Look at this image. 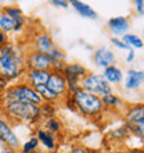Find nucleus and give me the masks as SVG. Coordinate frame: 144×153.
<instances>
[{"mask_svg":"<svg viewBox=\"0 0 144 153\" xmlns=\"http://www.w3.org/2000/svg\"><path fill=\"white\" fill-rule=\"evenodd\" d=\"M89 153H103L101 150H87Z\"/></svg>","mask_w":144,"mask_h":153,"instance_id":"e433bc0d","label":"nucleus"},{"mask_svg":"<svg viewBox=\"0 0 144 153\" xmlns=\"http://www.w3.org/2000/svg\"><path fill=\"white\" fill-rule=\"evenodd\" d=\"M87 74V68L79 63H67L62 70V75L67 81V86H68V93L76 92L80 88V81L84 78Z\"/></svg>","mask_w":144,"mask_h":153,"instance_id":"423d86ee","label":"nucleus"},{"mask_svg":"<svg viewBox=\"0 0 144 153\" xmlns=\"http://www.w3.org/2000/svg\"><path fill=\"white\" fill-rule=\"evenodd\" d=\"M0 143L14 150H17L21 146L20 138L12 129V124L6 120L1 114H0Z\"/></svg>","mask_w":144,"mask_h":153,"instance_id":"0eeeda50","label":"nucleus"},{"mask_svg":"<svg viewBox=\"0 0 144 153\" xmlns=\"http://www.w3.org/2000/svg\"><path fill=\"white\" fill-rule=\"evenodd\" d=\"M47 88L54 92L61 100H64L67 96H69L68 93V86H67V81H65L62 73L58 71H50V76L47 81Z\"/></svg>","mask_w":144,"mask_h":153,"instance_id":"9d476101","label":"nucleus"},{"mask_svg":"<svg viewBox=\"0 0 144 153\" xmlns=\"http://www.w3.org/2000/svg\"><path fill=\"white\" fill-rule=\"evenodd\" d=\"M125 43L128 45L129 49H143V39L136 33H125L123 36L120 38Z\"/></svg>","mask_w":144,"mask_h":153,"instance_id":"5701e85b","label":"nucleus"},{"mask_svg":"<svg viewBox=\"0 0 144 153\" xmlns=\"http://www.w3.org/2000/svg\"><path fill=\"white\" fill-rule=\"evenodd\" d=\"M8 43H10V42H8V36L4 32L0 31V48H3V46H6V45H8Z\"/></svg>","mask_w":144,"mask_h":153,"instance_id":"2f4dec72","label":"nucleus"},{"mask_svg":"<svg viewBox=\"0 0 144 153\" xmlns=\"http://www.w3.org/2000/svg\"><path fill=\"white\" fill-rule=\"evenodd\" d=\"M80 89L98 97H103L107 93L112 92V86L105 81L104 76L101 74L90 73V71H87L84 78L80 81Z\"/></svg>","mask_w":144,"mask_h":153,"instance_id":"39448f33","label":"nucleus"},{"mask_svg":"<svg viewBox=\"0 0 144 153\" xmlns=\"http://www.w3.org/2000/svg\"><path fill=\"white\" fill-rule=\"evenodd\" d=\"M33 89L37 92V95L40 96L42 102H44V103H54V105H56L57 102L61 100L56 93L51 92V91L47 88V85H37V86H33Z\"/></svg>","mask_w":144,"mask_h":153,"instance_id":"412c9836","label":"nucleus"},{"mask_svg":"<svg viewBox=\"0 0 144 153\" xmlns=\"http://www.w3.org/2000/svg\"><path fill=\"white\" fill-rule=\"evenodd\" d=\"M0 107H1V95H0Z\"/></svg>","mask_w":144,"mask_h":153,"instance_id":"4c0bfd02","label":"nucleus"},{"mask_svg":"<svg viewBox=\"0 0 144 153\" xmlns=\"http://www.w3.org/2000/svg\"><path fill=\"white\" fill-rule=\"evenodd\" d=\"M71 4L73 10H75L80 17H83V18H90V20H96L98 18V14L94 8H92V6H89L87 3H83V1H79V0H71L68 1Z\"/></svg>","mask_w":144,"mask_h":153,"instance_id":"6ab92c4d","label":"nucleus"},{"mask_svg":"<svg viewBox=\"0 0 144 153\" xmlns=\"http://www.w3.org/2000/svg\"><path fill=\"white\" fill-rule=\"evenodd\" d=\"M126 153H143V150H141V149H137V150H128Z\"/></svg>","mask_w":144,"mask_h":153,"instance_id":"c9c22d12","label":"nucleus"},{"mask_svg":"<svg viewBox=\"0 0 144 153\" xmlns=\"http://www.w3.org/2000/svg\"><path fill=\"white\" fill-rule=\"evenodd\" d=\"M1 153H18V152L14 149H10V148H4V149L1 150Z\"/></svg>","mask_w":144,"mask_h":153,"instance_id":"f704fd0d","label":"nucleus"},{"mask_svg":"<svg viewBox=\"0 0 144 153\" xmlns=\"http://www.w3.org/2000/svg\"><path fill=\"white\" fill-rule=\"evenodd\" d=\"M1 11L15 24L17 32H21L24 29L25 24H26V18H25L24 13L18 6H4V7H1Z\"/></svg>","mask_w":144,"mask_h":153,"instance_id":"ddd939ff","label":"nucleus"},{"mask_svg":"<svg viewBox=\"0 0 144 153\" xmlns=\"http://www.w3.org/2000/svg\"><path fill=\"white\" fill-rule=\"evenodd\" d=\"M37 148H39V141L37 138L33 135L25 142L24 145L21 146V153H32V152H37Z\"/></svg>","mask_w":144,"mask_h":153,"instance_id":"a878e982","label":"nucleus"},{"mask_svg":"<svg viewBox=\"0 0 144 153\" xmlns=\"http://www.w3.org/2000/svg\"><path fill=\"white\" fill-rule=\"evenodd\" d=\"M0 31L4 32L6 35H10V33H17V27L15 24L12 22L10 18H8L3 11H1V8H0Z\"/></svg>","mask_w":144,"mask_h":153,"instance_id":"4be33fe9","label":"nucleus"},{"mask_svg":"<svg viewBox=\"0 0 144 153\" xmlns=\"http://www.w3.org/2000/svg\"><path fill=\"white\" fill-rule=\"evenodd\" d=\"M25 73L26 67L24 49L11 43L0 48V76L11 84L20 81Z\"/></svg>","mask_w":144,"mask_h":153,"instance_id":"f257e3e1","label":"nucleus"},{"mask_svg":"<svg viewBox=\"0 0 144 153\" xmlns=\"http://www.w3.org/2000/svg\"><path fill=\"white\" fill-rule=\"evenodd\" d=\"M50 76V71H43V70H28L24 74V81L31 86H37V85H46Z\"/></svg>","mask_w":144,"mask_h":153,"instance_id":"dca6fc26","label":"nucleus"},{"mask_svg":"<svg viewBox=\"0 0 144 153\" xmlns=\"http://www.w3.org/2000/svg\"><path fill=\"white\" fill-rule=\"evenodd\" d=\"M134 59H136V53H134V50L129 49V50H128V56H126V61H128V63H133V61H134Z\"/></svg>","mask_w":144,"mask_h":153,"instance_id":"72a5a7b5","label":"nucleus"},{"mask_svg":"<svg viewBox=\"0 0 144 153\" xmlns=\"http://www.w3.org/2000/svg\"><path fill=\"white\" fill-rule=\"evenodd\" d=\"M125 121L126 124L133 127V125H144V107L141 103L134 105L132 107H128L125 111Z\"/></svg>","mask_w":144,"mask_h":153,"instance_id":"2eb2a0df","label":"nucleus"},{"mask_svg":"<svg viewBox=\"0 0 144 153\" xmlns=\"http://www.w3.org/2000/svg\"><path fill=\"white\" fill-rule=\"evenodd\" d=\"M54 48H56V43H54L51 35L46 31L36 32L31 40V50L42 53V54H48Z\"/></svg>","mask_w":144,"mask_h":153,"instance_id":"1a4fd4ad","label":"nucleus"},{"mask_svg":"<svg viewBox=\"0 0 144 153\" xmlns=\"http://www.w3.org/2000/svg\"><path fill=\"white\" fill-rule=\"evenodd\" d=\"M32 153H37V152H32Z\"/></svg>","mask_w":144,"mask_h":153,"instance_id":"ea45409f","label":"nucleus"},{"mask_svg":"<svg viewBox=\"0 0 144 153\" xmlns=\"http://www.w3.org/2000/svg\"><path fill=\"white\" fill-rule=\"evenodd\" d=\"M114 153H126V152H114Z\"/></svg>","mask_w":144,"mask_h":153,"instance_id":"58836bf2","label":"nucleus"},{"mask_svg":"<svg viewBox=\"0 0 144 153\" xmlns=\"http://www.w3.org/2000/svg\"><path fill=\"white\" fill-rule=\"evenodd\" d=\"M111 43L115 46L116 49H119V50H129L128 48V45L125 43L123 40L120 39V38H115V36H112L111 38Z\"/></svg>","mask_w":144,"mask_h":153,"instance_id":"cd10ccee","label":"nucleus"},{"mask_svg":"<svg viewBox=\"0 0 144 153\" xmlns=\"http://www.w3.org/2000/svg\"><path fill=\"white\" fill-rule=\"evenodd\" d=\"M134 6H136L137 14L140 17H143L144 16V1L143 0H136V1H134Z\"/></svg>","mask_w":144,"mask_h":153,"instance_id":"c756f323","label":"nucleus"},{"mask_svg":"<svg viewBox=\"0 0 144 153\" xmlns=\"http://www.w3.org/2000/svg\"><path fill=\"white\" fill-rule=\"evenodd\" d=\"M8 85H10V82H8L7 79H4L3 76H0V95H1L6 89H7Z\"/></svg>","mask_w":144,"mask_h":153,"instance_id":"7c9ffc66","label":"nucleus"},{"mask_svg":"<svg viewBox=\"0 0 144 153\" xmlns=\"http://www.w3.org/2000/svg\"><path fill=\"white\" fill-rule=\"evenodd\" d=\"M0 113L11 124L35 125L42 120L39 106L24 102H3Z\"/></svg>","mask_w":144,"mask_h":153,"instance_id":"f03ea898","label":"nucleus"},{"mask_svg":"<svg viewBox=\"0 0 144 153\" xmlns=\"http://www.w3.org/2000/svg\"><path fill=\"white\" fill-rule=\"evenodd\" d=\"M3 102H24L36 106L43 103L37 92L25 81H17L15 84L8 85L7 89L1 93V103Z\"/></svg>","mask_w":144,"mask_h":153,"instance_id":"20e7f679","label":"nucleus"},{"mask_svg":"<svg viewBox=\"0 0 144 153\" xmlns=\"http://www.w3.org/2000/svg\"><path fill=\"white\" fill-rule=\"evenodd\" d=\"M44 129L51 132L53 135H56V134L62 131V123L57 117H51L48 120H44Z\"/></svg>","mask_w":144,"mask_h":153,"instance_id":"b1692460","label":"nucleus"},{"mask_svg":"<svg viewBox=\"0 0 144 153\" xmlns=\"http://www.w3.org/2000/svg\"><path fill=\"white\" fill-rule=\"evenodd\" d=\"M144 81V71L143 70H134V68H129L128 74L125 76L123 81V88L126 91H134L139 89L143 85Z\"/></svg>","mask_w":144,"mask_h":153,"instance_id":"4468645a","label":"nucleus"},{"mask_svg":"<svg viewBox=\"0 0 144 153\" xmlns=\"http://www.w3.org/2000/svg\"><path fill=\"white\" fill-rule=\"evenodd\" d=\"M51 4L54 7H58V8H68L69 7V3L65 1V0H51Z\"/></svg>","mask_w":144,"mask_h":153,"instance_id":"c85d7f7f","label":"nucleus"},{"mask_svg":"<svg viewBox=\"0 0 144 153\" xmlns=\"http://www.w3.org/2000/svg\"><path fill=\"white\" fill-rule=\"evenodd\" d=\"M100 100H101V105H103V107H104L105 110H122V109H126L125 102L122 100L118 95H115L114 92L107 93L105 96L100 97Z\"/></svg>","mask_w":144,"mask_h":153,"instance_id":"a211bd4d","label":"nucleus"},{"mask_svg":"<svg viewBox=\"0 0 144 153\" xmlns=\"http://www.w3.org/2000/svg\"><path fill=\"white\" fill-rule=\"evenodd\" d=\"M107 27L114 36L119 38L123 36L125 33H128L129 28H130V22L126 17H112L108 20Z\"/></svg>","mask_w":144,"mask_h":153,"instance_id":"f8f14e48","label":"nucleus"},{"mask_svg":"<svg viewBox=\"0 0 144 153\" xmlns=\"http://www.w3.org/2000/svg\"><path fill=\"white\" fill-rule=\"evenodd\" d=\"M68 153H89V152L86 148H83V146H73Z\"/></svg>","mask_w":144,"mask_h":153,"instance_id":"473e14b6","label":"nucleus"},{"mask_svg":"<svg viewBox=\"0 0 144 153\" xmlns=\"http://www.w3.org/2000/svg\"><path fill=\"white\" fill-rule=\"evenodd\" d=\"M40 109V118L43 120H48L51 117H56V113H57V107L54 103H42L39 106Z\"/></svg>","mask_w":144,"mask_h":153,"instance_id":"393cba45","label":"nucleus"},{"mask_svg":"<svg viewBox=\"0 0 144 153\" xmlns=\"http://www.w3.org/2000/svg\"><path fill=\"white\" fill-rule=\"evenodd\" d=\"M35 137L37 138L39 143H42V145H43L47 150L53 152V150L56 149L57 139H56V137H54L51 132L46 131L44 128H36V135Z\"/></svg>","mask_w":144,"mask_h":153,"instance_id":"aec40b11","label":"nucleus"},{"mask_svg":"<svg viewBox=\"0 0 144 153\" xmlns=\"http://www.w3.org/2000/svg\"><path fill=\"white\" fill-rule=\"evenodd\" d=\"M101 75L104 76L105 81H107L109 85H119L120 82L123 81V71H122L120 67H118V65H115V64H112V65H109V67H107V68H104Z\"/></svg>","mask_w":144,"mask_h":153,"instance_id":"f3484780","label":"nucleus"},{"mask_svg":"<svg viewBox=\"0 0 144 153\" xmlns=\"http://www.w3.org/2000/svg\"><path fill=\"white\" fill-rule=\"evenodd\" d=\"M47 56L50 57L51 63H54V61H58V63H67V54L64 53V50L58 49L57 46L53 49L51 52L48 53Z\"/></svg>","mask_w":144,"mask_h":153,"instance_id":"bb28decb","label":"nucleus"},{"mask_svg":"<svg viewBox=\"0 0 144 153\" xmlns=\"http://www.w3.org/2000/svg\"><path fill=\"white\" fill-rule=\"evenodd\" d=\"M69 96L73 102L76 111L87 118H98L105 111V109L101 105L100 97L84 92L83 89L79 88L76 92L71 93Z\"/></svg>","mask_w":144,"mask_h":153,"instance_id":"7ed1b4c3","label":"nucleus"},{"mask_svg":"<svg viewBox=\"0 0 144 153\" xmlns=\"http://www.w3.org/2000/svg\"><path fill=\"white\" fill-rule=\"evenodd\" d=\"M25 67H26V71L28 70L51 71V60L47 54H42V53L29 50L25 53Z\"/></svg>","mask_w":144,"mask_h":153,"instance_id":"6e6552de","label":"nucleus"},{"mask_svg":"<svg viewBox=\"0 0 144 153\" xmlns=\"http://www.w3.org/2000/svg\"><path fill=\"white\" fill-rule=\"evenodd\" d=\"M93 61L97 67L100 68H107L109 65L115 64V53L108 48H98L94 50V56H93Z\"/></svg>","mask_w":144,"mask_h":153,"instance_id":"9b49d317","label":"nucleus"}]
</instances>
